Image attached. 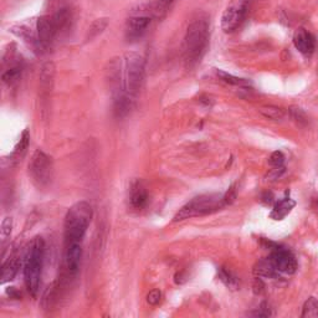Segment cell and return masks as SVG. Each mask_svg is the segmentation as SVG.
I'll return each instance as SVG.
<instances>
[{"mask_svg":"<svg viewBox=\"0 0 318 318\" xmlns=\"http://www.w3.org/2000/svg\"><path fill=\"white\" fill-rule=\"evenodd\" d=\"M209 22L207 16L199 15L191 20L184 37L183 57L185 69L191 70L202 61L209 46Z\"/></svg>","mask_w":318,"mask_h":318,"instance_id":"1","label":"cell"},{"mask_svg":"<svg viewBox=\"0 0 318 318\" xmlns=\"http://www.w3.org/2000/svg\"><path fill=\"white\" fill-rule=\"evenodd\" d=\"M93 209L86 200L75 203L65 216V245L72 243H82L92 220Z\"/></svg>","mask_w":318,"mask_h":318,"instance_id":"2","label":"cell"},{"mask_svg":"<svg viewBox=\"0 0 318 318\" xmlns=\"http://www.w3.org/2000/svg\"><path fill=\"white\" fill-rule=\"evenodd\" d=\"M44 256H45V241L41 236H35L26 250L24 259L25 285L32 297H36L39 292Z\"/></svg>","mask_w":318,"mask_h":318,"instance_id":"3","label":"cell"},{"mask_svg":"<svg viewBox=\"0 0 318 318\" xmlns=\"http://www.w3.org/2000/svg\"><path fill=\"white\" fill-rule=\"evenodd\" d=\"M146 61L138 52H127L122 60L123 90L129 97L135 98L140 93L144 80Z\"/></svg>","mask_w":318,"mask_h":318,"instance_id":"4","label":"cell"},{"mask_svg":"<svg viewBox=\"0 0 318 318\" xmlns=\"http://www.w3.org/2000/svg\"><path fill=\"white\" fill-rule=\"evenodd\" d=\"M224 207H226L225 202H224V194H204V195L196 196V198L191 199L189 203H187L175 214L173 222H183L189 217L213 214Z\"/></svg>","mask_w":318,"mask_h":318,"instance_id":"5","label":"cell"},{"mask_svg":"<svg viewBox=\"0 0 318 318\" xmlns=\"http://www.w3.org/2000/svg\"><path fill=\"white\" fill-rule=\"evenodd\" d=\"M29 175L32 183L37 188H46L51 183L52 175H54L52 159L41 149H37L32 154L30 163H29Z\"/></svg>","mask_w":318,"mask_h":318,"instance_id":"6","label":"cell"},{"mask_svg":"<svg viewBox=\"0 0 318 318\" xmlns=\"http://www.w3.org/2000/svg\"><path fill=\"white\" fill-rule=\"evenodd\" d=\"M153 17H154L153 15V4L148 5L147 9H141L138 13L133 14L126 23V39L131 41V43L142 39L149 26H151Z\"/></svg>","mask_w":318,"mask_h":318,"instance_id":"7","label":"cell"},{"mask_svg":"<svg viewBox=\"0 0 318 318\" xmlns=\"http://www.w3.org/2000/svg\"><path fill=\"white\" fill-rule=\"evenodd\" d=\"M251 0H230L222 16V29L225 32H232L243 24L249 13Z\"/></svg>","mask_w":318,"mask_h":318,"instance_id":"8","label":"cell"},{"mask_svg":"<svg viewBox=\"0 0 318 318\" xmlns=\"http://www.w3.org/2000/svg\"><path fill=\"white\" fill-rule=\"evenodd\" d=\"M271 263L276 267L279 272L286 273V275H292L297 270V261L294 256L290 251L284 247L275 246L271 251L270 255Z\"/></svg>","mask_w":318,"mask_h":318,"instance_id":"9","label":"cell"},{"mask_svg":"<svg viewBox=\"0 0 318 318\" xmlns=\"http://www.w3.org/2000/svg\"><path fill=\"white\" fill-rule=\"evenodd\" d=\"M36 31L39 41L41 44V48L44 51L49 50L54 44L56 37H57V30L54 20L51 15H41L36 20Z\"/></svg>","mask_w":318,"mask_h":318,"instance_id":"10","label":"cell"},{"mask_svg":"<svg viewBox=\"0 0 318 318\" xmlns=\"http://www.w3.org/2000/svg\"><path fill=\"white\" fill-rule=\"evenodd\" d=\"M51 16L55 23L56 30H57V36L69 34L73 24V9L71 5L55 9Z\"/></svg>","mask_w":318,"mask_h":318,"instance_id":"11","label":"cell"},{"mask_svg":"<svg viewBox=\"0 0 318 318\" xmlns=\"http://www.w3.org/2000/svg\"><path fill=\"white\" fill-rule=\"evenodd\" d=\"M82 257V245L81 243L66 244L65 250V266H66L69 275L75 276L80 270Z\"/></svg>","mask_w":318,"mask_h":318,"instance_id":"12","label":"cell"},{"mask_svg":"<svg viewBox=\"0 0 318 318\" xmlns=\"http://www.w3.org/2000/svg\"><path fill=\"white\" fill-rule=\"evenodd\" d=\"M10 31L15 34L19 39L24 41L29 48L32 49V51L39 52V54L44 51L43 48H41L39 36H37V31H34L31 28L26 25H15L11 28Z\"/></svg>","mask_w":318,"mask_h":318,"instance_id":"13","label":"cell"},{"mask_svg":"<svg viewBox=\"0 0 318 318\" xmlns=\"http://www.w3.org/2000/svg\"><path fill=\"white\" fill-rule=\"evenodd\" d=\"M293 44L294 48L303 55H311L316 48V40L313 35L303 28H300L294 32Z\"/></svg>","mask_w":318,"mask_h":318,"instance_id":"14","label":"cell"},{"mask_svg":"<svg viewBox=\"0 0 318 318\" xmlns=\"http://www.w3.org/2000/svg\"><path fill=\"white\" fill-rule=\"evenodd\" d=\"M129 204L135 210H142L148 203V193L141 181H134L129 188Z\"/></svg>","mask_w":318,"mask_h":318,"instance_id":"15","label":"cell"},{"mask_svg":"<svg viewBox=\"0 0 318 318\" xmlns=\"http://www.w3.org/2000/svg\"><path fill=\"white\" fill-rule=\"evenodd\" d=\"M20 261L19 256L16 254H13L9 256L7 261H4L2 266V284H7V282L13 281L15 279L17 271H19Z\"/></svg>","mask_w":318,"mask_h":318,"instance_id":"16","label":"cell"},{"mask_svg":"<svg viewBox=\"0 0 318 318\" xmlns=\"http://www.w3.org/2000/svg\"><path fill=\"white\" fill-rule=\"evenodd\" d=\"M55 66L52 63H46L41 67L40 71V90L43 95H49L51 92L52 84H54Z\"/></svg>","mask_w":318,"mask_h":318,"instance_id":"17","label":"cell"},{"mask_svg":"<svg viewBox=\"0 0 318 318\" xmlns=\"http://www.w3.org/2000/svg\"><path fill=\"white\" fill-rule=\"evenodd\" d=\"M256 277H269V279H276L279 275V271L271 263L270 259H263V260L257 261L255 264L254 270H252Z\"/></svg>","mask_w":318,"mask_h":318,"instance_id":"18","label":"cell"},{"mask_svg":"<svg viewBox=\"0 0 318 318\" xmlns=\"http://www.w3.org/2000/svg\"><path fill=\"white\" fill-rule=\"evenodd\" d=\"M296 205V202L290 198H285L276 203L272 211L270 213V217L273 220H282L292 211V209Z\"/></svg>","mask_w":318,"mask_h":318,"instance_id":"19","label":"cell"},{"mask_svg":"<svg viewBox=\"0 0 318 318\" xmlns=\"http://www.w3.org/2000/svg\"><path fill=\"white\" fill-rule=\"evenodd\" d=\"M29 142H30V133H29L28 129H25L22 135H20L19 142H17L15 148H14L13 153H11V161H20V158L24 157L26 149L29 147Z\"/></svg>","mask_w":318,"mask_h":318,"instance_id":"20","label":"cell"},{"mask_svg":"<svg viewBox=\"0 0 318 318\" xmlns=\"http://www.w3.org/2000/svg\"><path fill=\"white\" fill-rule=\"evenodd\" d=\"M217 277L220 281L225 285L226 287L230 288V290H237L240 286V281L230 270L225 269V267H219L217 269Z\"/></svg>","mask_w":318,"mask_h":318,"instance_id":"21","label":"cell"},{"mask_svg":"<svg viewBox=\"0 0 318 318\" xmlns=\"http://www.w3.org/2000/svg\"><path fill=\"white\" fill-rule=\"evenodd\" d=\"M108 25V19L107 17H100V19L95 20V22L91 24L90 28H88V31H87V35H86V40L90 41V40H93L95 37L98 36V35H101L102 32H104L106 30V28H107Z\"/></svg>","mask_w":318,"mask_h":318,"instance_id":"22","label":"cell"},{"mask_svg":"<svg viewBox=\"0 0 318 318\" xmlns=\"http://www.w3.org/2000/svg\"><path fill=\"white\" fill-rule=\"evenodd\" d=\"M216 75L219 76L222 81L226 82V84H229V85H232V86H239V87H249L250 86V82L247 81V80L236 77V76H232V75H230V73L222 71V70H216Z\"/></svg>","mask_w":318,"mask_h":318,"instance_id":"23","label":"cell"},{"mask_svg":"<svg viewBox=\"0 0 318 318\" xmlns=\"http://www.w3.org/2000/svg\"><path fill=\"white\" fill-rule=\"evenodd\" d=\"M259 111H260V113L263 114L264 117H266V118L271 121H280L284 118L285 116V111L282 110V108L277 107V106H263Z\"/></svg>","mask_w":318,"mask_h":318,"instance_id":"24","label":"cell"},{"mask_svg":"<svg viewBox=\"0 0 318 318\" xmlns=\"http://www.w3.org/2000/svg\"><path fill=\"white\" fill-rule=\"evenodd\" d=\"M174 2L175 0H159L157 3H153V15L157 19H163Z\"/></svg>","mask_w":318,"mask_h":318,"instance_id":"25","label":"cell"},{"mask_svg":"<svg viewBox=\"0 0 318 318\" xmlns=\"http://www.w3.org/2000/svg\"><path fill=\"white\" fill-rule=\"evenodd\" d=\"M318 316V300L316 297H310L303 305L302 318H313Z\"/></svg>","mask_w":318,"mask_h":318,"instance_id":"26","label":"cell"},{"mask_svg":"<svg viewBox=\"0 0 318 318\" xmlns=\"http://www.w3.org/2000/svg\"><path fill=\"white\" fill-rule=\"evenodd\" d=\"M288 114H290L291 120H292L293 122H296L299 126H301V127H305L308 123L307 114L305 113V111H303L302 108L292 106V107L288 108Z\"/></svg>","mask_w":318,"mask_h":318,"instance_id":"27","label":"cell"},{"mask_svg":"<svg viewBox=\"0 0 318 318\" xmlns=\"http://www.w3.org/2000/svg\"><path fill=\"white\" fill-rule=\"evenodd\" d=\"M22 73H23V69L22 66H14L11 69H9L3 73L2 78L5 84L8 85H14L19 81L20 77H22Z\"/></svg>","mask_w":318,"mask_h":318,"instance_id":"28","label":"cell"},{"mask_svg":"<svg viewBox=\"0 0 318 318\" xmlns=\"http://www.w3.org/2000/svg\"><path fill=\"white\" fill-rule=\"evenodd\" d=\"M55 299H56V284H51L48 287V290L45 291V293H44L41 305H43V307L45 308V310H49V308L52 306V303H54Z\"/></svg>","mask_w":318,"mask_h":318,"instance_id":"29","label":"cell"},{"mask_svg":"<svg viewBox=\"0 0 318 318\" xmlns=\"http://www.w3.org/2000/svg\"><path fill=\"white\" fill-rule=\"evenodd\" d=\"M285 172H286V168H285L284 166L273 167L272 169H271L270 172L266 174V179L270 182H275V181H277V179L281 178V176L284 175Z\"/></svg>","mask_w":318,"mask_h":318,"instance_id":"30","label":"cell"},{"mask_svg":"<svg viewBox=\"0 0 318 318\" xmlns=\"http://www.w3.org/2000/svg\"><path fill=\"white\" fill-rule=\"evenodd\" d=\"M11 229H13V219L11 217H4V220L2 222V229H0V232H2V237L3 240L7 239L9 235H10Z\"/></svg>","mask_w":318,"mask_h":318,"instance_id":"31","label":"cell"},{"mask_svg":"<svg viewBox=\"0 0 318 318\" xmlns=\"http://www.w3.org/2000/svg\"><path fill=\"white\" fill-rule=\"evenodd\" d=\"M284 162H285V155L282 152L276 151L270 155V159H269L270 166L281 167V166H284Z\"/></svg>","mask_w":318,"mask_h":318,"instance_id":"32","label":"cell"},{"mask_svg":"<svg viewBox=\"0 0 318 318\" xmlns=\"http://www.w3.org/2000/svg\"><path fill=\"white\" fill-rule=\"evenodd\" d=\"M162 301V291L158 288H154L151 292L147 294V302L151 306H157Z\"/></svg>","mask_w":318,"mask_h":318,"instance_id":"33","label":"cell"},{"mask_svg":"<svg viewBox=\"0 0 318 318\" xmlns=\"http://www.w3.org/2000/svg\"><path fill=\"white\" fill-rule=\"evenodd\" d=\"M251 316H255V317H270L271 314H272V312H271V308H270V305L269 303L264 302L261 303L260 307L257 308L255 312H252V313H250Z\"/></svg>","mask_w":318,"mask_h":318,"instance_id":"34","label":"cell"},{"mask_svg":"<svg viewBox=\"0 0 318 318\" xmlns=\"http://www.w3.org/2000/svg\"><path fill=\"white\" fill-rule=\"evenodd\" d=\"M235 199H236V189H235V185H232L230 189L224 194V202L226 205H230L235 202Z\"/></svg>","mask_w":318,"mask_h":318,"instance_id":"35","label":"cell"},{"mask_svg":"<svg viewBox=\"0 0 318 318\" xmlns=\"http://www.w3.org/2000/svg\"><path fill=\"white\" fill-rule=\"evenodd\" d=\"M252 291H254L255 294H263L265 291V285L263 282L261 277H256L254 281V285H252Z\"/></svg>","mask_w":318,"mask_h":318,"instance_id":"36","label":"cell"},{"mask_svg":"<svg viewBox=\"0 0 318 318\" xmlns=\"http://www.w3.org/2000/svg\"><path fill=\"white\" fill-rule=\"evenodd\" d=\"M187 281V276H185L184 272H178L175 275V284H183V282Z\"/></svg>","mask_w":318,"mask_h":318,"instance_id":"37","label":"cell"},{"mask_svg":"<svg viewBox=\"0 0 318 318\" xmlns=\"http://www.w3.org/2000/svg\"><path fill=\"white\" fill-rule=\"evenodd\" d=\"M263 202L266 203V204H271L273 202V196L271 193H265L263 195Z\"/></svg>","mask_w":318,"mask_h":318,"instance_id":"38","label":"cell"},{"mask_svg":"<svg viewBox=\"0 0 318 318\" xmlns=\"http://www.w3.org/2000/svg\"><path fill=\"white\" fill-rule=\"evenodd\" d=\"M313 209H314V211H316V213L318 214V202L316 203V204L313 205Z\"/></svg>","mask_w":318,"mask_h":318,"instance_id":"39","label":"cell"}]
</instances>
